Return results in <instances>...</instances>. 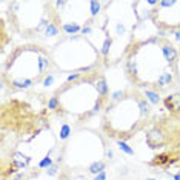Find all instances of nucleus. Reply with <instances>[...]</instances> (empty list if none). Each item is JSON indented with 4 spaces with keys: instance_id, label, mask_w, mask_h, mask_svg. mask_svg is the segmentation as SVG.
<instances>
[{
    "instance_id": "obj_1",
    "label": "nucleus",
    "mask_w": 180,
    "mask_h": 180,
    "mask_svg": "<svg viewBox=\"0 0 180 180\" xmlns=\"http://www.w3.org/2000/svg\"><path fill=\"white\" fill-rule=\"evenodd\" d=\"M146 142H148V145L151 148H157V146H160L163 142H165V135H163V133L159 129H152L148 133V135H146Z\"/></svg>"
},
{
    "instance_id": "obj_2",
    "label": "nucleus",
    "mask_w": 180,
    "mask_h": 180,
    "mask_svg": "<svg viewBox=\"0 0 180 180\" xmlns=\"http://www.w3.org/2000/svg\"><path fill=\"white\" fill-rule=\"evenodd\" d=\"M165 105L168 106V110L179 112V111H180V94H176V96H170V97H166Z\"/></svg>"
},
{
    "instance_id": "obj_3",
    "label": "nucleus",
    "mask_w": 180,
    "mask_h": 180,
    "mask_svg": "<svg viewBox=\"0 0 180 180\" xmlns=\"http://www.w3.org/2000/svg\"><path fill=\"white\" fill-rule=\"evenodd\" d=\"M13 157H14V159H13L14 165L19 166V168H22V166H25V165H28V163H29V159L26 156H23L22 152H14Z\"/></svg>"
},
{
    "instance_id": "obj_4",
    "label": "nucleus",
    "mask_w": 180,
    "mask_h": 180,
    "mask_svg": "<svg viewBox=\"0 0 180 180\" xmlns=\"http://www.w3.org/2000/svg\"><path fill=\"white\" fill-rule=\"evenodd\" d=\"M163 54H165V57L168 62H174L176 60V51H174V48H170V46H163Z\"/></svg>"
},
{
    "instance_id": "obj_5",
    "label": "nucleus",
    "mask_w": 180,
    "mask_h": 180,
    "mask_svg": "<svg viewBox=\"0 0 180 180\" xmlns=\"http://www.w3.org/2000/svg\"><path fill=\"white\" fill-rule=\"evenodd\" d=\"M103 170H105V163L103 162H96L89 166V171L92 174H100V172H103Z\"/></svg>"
},
{
    "instance_id": "obj_6",
    "label": "nucleus",
    "mask_w": 180,
    "mask_h": 180,
    "mask_svg": "<svg viewBox=\"0 0 180 180\" xmlns=\"http://www.w3.org/2000/svg\"><path fill=\"white\" fill-rule=\"evenodd\" d=\"M172 80V77H171V74H168V73H165L162 75V77L159 79V85L160 86H163V85H166V83H170V82Z\"/></svg>"
},
{
    "instance_id": "obj_7",
    "label": "nucleus",
    "mask_w": 180,
    "mask_h": 180,
    "mask_svg": "<svg viewBox=\"0 0 180 180\" xmlns=\"http://www.w3.org/2000/svg\"><path fill=\"white\" fill-rule=\"evenodd\" d=\"M117 145H119V148H120V149H122L123 152H126V154H133V152H134V151H133V149H131V148H129V146H128V145H126V143H125V142H119V143H117Z\"/></svg>"
},
{
    "instance_id": "obj_8",
    "label": "nucleus",
    "mask_w": 180,
    "mask_h": 180,
    "mask_svg": "<svg viewBox=\"0 0 180 180\" xmlns=\"http://www.w3.org/2000/svg\"><path fill=\"white\" fill-rule=\"evenodd\" d=\"M97 89H99L100 94H105L106 92V83H105V80L100 79L99 82H97Z\"/></svg>"
},
{
    "instance_id": "obj_9",
    "label": "nucleus",
    "mask_w": 180,
    "mask_h": 180,
    "mask_svg": "<svg viewBox=\"0 0 180 180\" xmlns=\"http://www.w3.org/2000/svg\"><path fill=\"white\" fill-rule=\"evenodd\" d=\"M146 97L152 102V103H159V96L156 94V92H152V91H146Z\"/></svg>"
},
{
    "instance_id": "obj_10",
    "label": "nucleus",
    "mask_w": 180,
    "mask_h": 180,
    "mask_svg": "<svg viewBox=\"0 0 180 180\" xmlns=\"http://www.w3.org/2000/svg\"><path fill=\"white\" fill-rule=\"evenodd\" d=\"M39 65H40V66H39V71H40V73H43V71L48 68V60L43 59V57H40V59H39Z\"/></svg>"
},
{
    "instance_id": "obj_11",
    "label": "nucleus",
    "mask_w": 180,
    "mask_h": 180,
    "mask_svg": "<svg viewBox=\"0 0 180 180\" xmlns=\"http://www.w3.org/2000/svg\"><path fill=\"white\" fill-rule=\"evenodd\" d=\"M165 162H168V156H166V154L157 156V157H156V160H154L156 165H162V163H165Z\"/></svg>"
},
{
    "instance_id": "obj_12",
    "label": "nucleus",
    "mask_w": 180,
    "mask_h": 180,
    "mask_svg": "<svg viewBox=\"0 0 180 180\" xmlns=\"http://www.w3.org/2000/svg\"><path fill=\"white\" fill-rule=\"evenodd\" d=\"M63 29L66 31V32H77L80 28H79L77 25H65V26H63Z\"/></svg>"
},
{
    "instance_id": "obj_13",
    "label": "nucleus",
    "mask_w": 180,
    "mask_h": 180,
    "mask_svg": "<svg viewBox=\"0 0 180 180\" xmlns=\"http://www.w3.org/2000/svg\"><path fill=\"white\" fill-rule=\"evenodd\" d=\"M99 9H100L99 3H97V2H91V14L92 15H96L97 13H99Z\"/></svg>"
},
{
    "instance_id": "obj_14",
    "label": "nucleus",
    "mask_w": 180,
    "mask_h": 180,
    "mask_svg": "<svg viewBox=\"0 0 180 180\" xmlns=\"http://www.w3.org/2000/svg\"><path fill=\"white\" fill-rule=\"evenodd\" d=\"M68 135H69V126H68V125H63V126H62V133H60V137L66 139Z\"/></svg>"
},
{
    "instance_id": "obj_15",
    "label": "nucleus",
    "mask_w": 180,
    "mask_h": 180,
    "mask_svg": "<svg viewBox=\"0 0 180 180\" xmlns=\"http://www.w3.org/2000/svg\"><path fill=\"white\" fill-rule=\"evenodd\" d=\"M45 32H46V36H56V34H57V28H56L54 25H50V26L46 28Z\"/></svg>"
},
{
    "instance_id": "obj_16",
    "label": "nucleus",
    "mask_w": 180,
    "mask_h": 180,
    "mask_svg": "<svg viewBox=\"0 0 180 180\" xmlns=\"http://www.w3.org/2000/svg\"><path fill=\"white\" fill-rule=\"evenodd\" d=\"M110 46H111V39H106L105 43H103V50H102V52H103V54H108V50H110Z\"/></svg>"
},
{
    "instance_id": "obj_17",
    "label": "nucleus",
    "mask_w": 180,
    "mask_h": 180,
    "mask_svg": "<svg viewBox=\"0 0 180 180\" xmlns=\"http://www.w3.org/2000/svg\"><path fill=\"white\" fill-rule=\"evenodd\" d=\"M50 165H51V159H50V157H46V159H43L40 162V168H46V166H50Z\"/></svg>"
},
{
    "instance_id": "obj_18",
    "label": "nucleus",
    "mask_w": 180,
    "mask_h": 180,
    "mask_svg": "<svg viewBox=\"0 0 180 180\" xmlns=\"http://www.w3.org/2000/svg\"><path fill=\"white\" fill-rule=\"evenodd\" d=\"M140 105V108H142V114H148V111H149V108H148V105H146L145 102H140L139 103Z\"/></svg>"
},
{
    "instance_id": "obj_19",
    "label": "nucleus",
    "mask_w": 180,
    "mask_h": 180,
    "mask_svg": "<svg viewBox=\"0 0 180 180\" xmlns=\"http://www.w3.org/2000/svg\"><path fill=\"white\" fill-rule=\"evenodd\" d=\"M57 99H51L50 100V105H48V106H50V110H56V108H57Z\"/></svg>"
},
{
    "instance_id": "obj_20",
    "label": "nucleus",
    "mask_w": 180,
    "mask_h": 180,
    "mask_svg": "<svg viewBox=\"0 0 180 180\" xmlns=\"http://www.w3.org/2000/svg\"><path fill=\"white\" fill-rule=\"evenodd\" d=\"M52 80H54L52 75H48V77L45 79V82H43V85H45V86H50V85L52 83Z\"/></svg>"
},
{
    "instance_id": "obj_21",
    "label": "nucleus",
    "mask_w": 180,
    "mask_h": 180,
    "mask_svg": "<svg viewBox=\"0 0 180 180\" xmlns=\"http://www.w3.org/2000/svg\"><path fill=\"white\" fill-rule=\"evenodd\" d=\"M105 179H106V174L105 172H100V174H97V176H96L94 180H105Z\"/></svg>"
},
{
    "instance_id": "obj_22",
    "label": "nucleus",
    "mask_w": 180,
    "mask_h": 180,
    "mask_svg": "<svg viewBox=\"0 0 180 180\" xmlns=\"http://www.w3.org/2000/svg\"><path fill=\"white\" fill-rule=\"evenodd\" d=\"M174 2H162V6H172Z\"/></svg>"
},
{
    "instance_id": "obj_23",
    "label": "nucleus",
    "mask_w": 180,
    "mask_h": 180,
    "mask_svg": "<svg viewBox=\"0 0 180 180\" xmlns=\"http://www.w3.org/2000/svg\"><path fill=\"white\" fill-rule=\"evenodd\" d=\"M79 77V74H74V75H69V77H68V80L71 82V80H74V79H77Z\"/></svg>"
},
{
    "instance_id": "obj_24",
    "label": "nucleus",
    "mask_w": 180,
    "mask_h": 180,
    "mask_svg": "<svg viewBox=\"0 0 180 180\" xmlns=\"http://www.w3.org/2000/svg\"><path fill=\"white\" fill-rule=\"evenodd\" d=\"M120 96H122V92H120V91H119V92H116V94H114V99H119V97H120Z\"/></svg>"
},
{
    "instance_id": "obj_25",
    "label": "nucleus",
    "mask_w": 180,
    "mask_h": 180,
    "mask_svg": "<svg viewBox=\"0 0 180 180\" xmlns=\"http://www.w3.org/2000/svg\"><path fill=\"white\" fill-rule=\"evenodd\" d=\"M174 179H176V180H180V174H177V176L174 177Z\"/></svg>"
},
{
    "instance_id": "obj_26",
    "label": "nucleus",
    "mask_w": 180,
    "mask_h": 180,
    "mask_svg": "<svg viewBox=\"0 0 180 180\" xmlns=\"http://www.w3.org/2000/svg\"><path fill=\"white\" fill-rule=\"evenodd\" d=\"M177 40H180V32H177Z\"/></svg>"
},
{
    "instance_id": "obj_27",
    "label": "nucleus",
    "mask_w": 180,
    "mask_h": 180,
    "mask_svg": "<svg viewBox=\"0 0 180 180\" xmlns=\"http://www.w3.org/2000/svg\"><path fill=\"white\" fill-rule=\"evenodd\" d=\"M148 180H154V179H148Z\"/></svg>"
}]
</instances>
